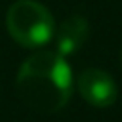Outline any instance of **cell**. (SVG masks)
<instances>
[{
    "label": "cell",
    "instance_id": "6da1fadb",
    "mask_svg": "<svg viewBox=\"0 0 122 122\" xmlns=\"http://www.w3.org/2000/svg\"><path fill=\"white\" fill-rule=\"evenodd\" d=\"M73 90L69 63L57 51L30 55L16 73V92L29 108L41 114L59 112Z\"/></svg>",
    "mask_w": 122,
    "mask_h": 122
},
{
    "label": "cell",
    "instance_id": "7a4b0ae2",
    "mask_svg": "<svg viewBox=\"0 0 122 122\" xmlns=\"http://www.w3.org/2000/svg\"><path fill=\"white\" fill-rule=\"evenodd\" d=\"M6 30L20 47L37 49L53 39L55 20L41 2L16 0L6 12Z\"/></svg>",
    "mask_w": 122,
    "mask_h": 122
},
{
    "label": "cell",
    "instance_id": "3957f363",
    "mask_svg": "<svg viewBox=\"0 0 122 122\" xmlns=\"http://www.w3.org/2000/svg\"><path fill=\"white\" fill-rule=\"evenodd\" d=\"M77 92L79 96L94 108H108L116 102L118 96V87L114 83V79L110 77L106 71L102 69H83L77 75Z\"/></svg>",
    "mask_w": 122,
    "mask_h": 122
},
{
    "label": "cell",
    "instance_id": "277c9868",
    "mask_svg": "<svg viewBox=\"0 0 122 122\" xmlns=\"http://www.w3.org/2000/svg\"><path fill=\"white\" fill-rule=\"evenodd\" d=\"M87 35H90V25L81 14L67 16L59 25V29H55V35H53L57 53L63 57L73 55L75 51H79L83 47V43L87 41Z\"/></svg>",
    "mask_w": 122,
    "mask_h": 122
},
{
    "label": "cell",
    "instance_id": "5b68a950",
    "mask_svg": "<svg viewBox=\"0 0 122 122\" xmlns=\"http://www.w3.org/2000/svg\"><path fill=\"white\" fill-rule=\"evenodd\" d=\"M120 57H122V51H120Z\"/></svg>",
    "mask_w": 122,
    "mask_h": 122
}]
</instances>
